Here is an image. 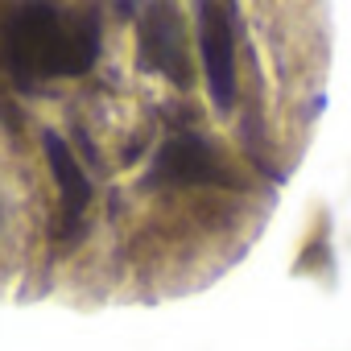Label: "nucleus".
<instances>
[{
	"label": "nucleus",
	"mask_w": 351,
	"mask_h": 351,
	"mask_svg": "<svg viewBox=\"0 0 351 351\" xmlns=\"http://www.w3.org/2000/svg\"><path fill=\"white\" fill-rule=\"evenodd\" d=\"M38 273V191L25 161V128L0 99V298Z\"/></svg>",
	"instance_id": "nucleus-1"
}]
</instances>
